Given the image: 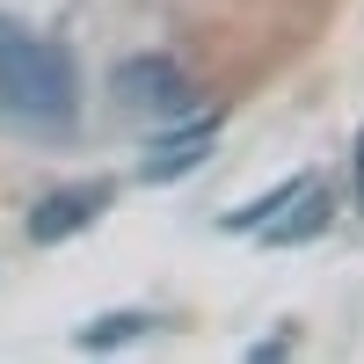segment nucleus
<instances>
[{"label": "nucleus", "instance_id": "nucleus-1", "mask_svg": "<svg viewBox=\"0 0 364 364\" xmlns=\"http://www.w3.org/2000/svg\"><path fill=\"white\" fill-rule=\"evenodd\" d=\"M0 95L29 117H66L73 109V58L15 22H0Z\"/></svg>", "mask_w": 364, "mask_h": 364}, {"label": "nucleus", "instance_id": "nucleus-2", "mask_svg": "<svg viewBox=\"0 0 364 364\" xmlns=\"http://www.w3.org/2000/svg\"><path fill=\"white\" fill-rule=\"evenodd\" d=\"M117 102L124 109H182L190 102V73L175 58H124L117 66Z\"/></svg>", "mask_w": 364, "mask_h": 364}, {"label": "nucleus", "instance_id": "nucleus-3", "mask_svg": "<svg viewBox=\"0 0 364 364\" xmlns=\"http://www.w3.org/2000/svg\"><path fill=\"white\" fill-rule=\"evenodd\" d=\"M102 182H73V190H51L37 211H29V240H44V248H51V240H66V233H80L87 219H95V211H102Z\"/></svg>", "mask_w": 364, "mask_h": 364}, {"label": "nucleus", "instance_id": "nucleus-4", "mask_svg": "<svg viewBox=\"0 0 364 364\" xmlns=\"http://www.w3.org/2000/svg\"><path fill=\"white\" fill-rule=\"evenodd\" d=\"M211 139H219V124H211V117H197V124L168 132L154 154H146V182H168V175H182V168H197V161L211 154Z\"/></svg>", "mask_w": 364, "mask_h": 364}, {"label": "nucleus", "instance_id": "nucleus-5", "mask_svg": "<svg viewBox=\"0 0 364 364\" xmlns=\"http://www.w3.org/2000/svg\"><path fill=\"white\" fill-rule=\"evenodd\" d=\"M321 226H328V197H321V190H306V211H299V219H262V233L277 240V248H284V240H306V233H321Z\"/></svg>", "mask_w": 364, "mask_h": 364}, {"label": "nucleus", "instance_id": "nucleus-6", "mask_svg": "<svg viewBox=\"0 0 364 364\" xmlns=\"http://www.w3.org/2000/svg\"><path fill=\"white\" fill-rule=\"evenodd\" d=\"M146 328V314H109V321H95V328H80V343L87 350H102V343H132Z\"/></svg>", "mask_w": 364, "mask_h": 364}, {"label": "nucleus", "instance_id": "nucleus-7", "mask_svg": "<svg viewBox=\"0 0 364 364\" xmlns=\"http://www.w3.org/2000/svg\"><path fill=\"white\" fill-rule=\"evenodd\" d=\"M357 190H364V139H357Z\"/></svg>", "mask_w": 364, "mask_h": 364}]
</instances>
